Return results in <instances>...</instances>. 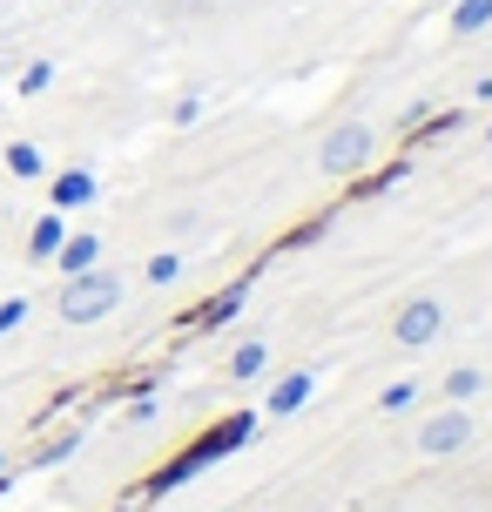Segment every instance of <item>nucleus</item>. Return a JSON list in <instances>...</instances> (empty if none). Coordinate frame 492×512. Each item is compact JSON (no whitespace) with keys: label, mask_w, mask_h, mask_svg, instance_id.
<instances>
[]
</instances>
